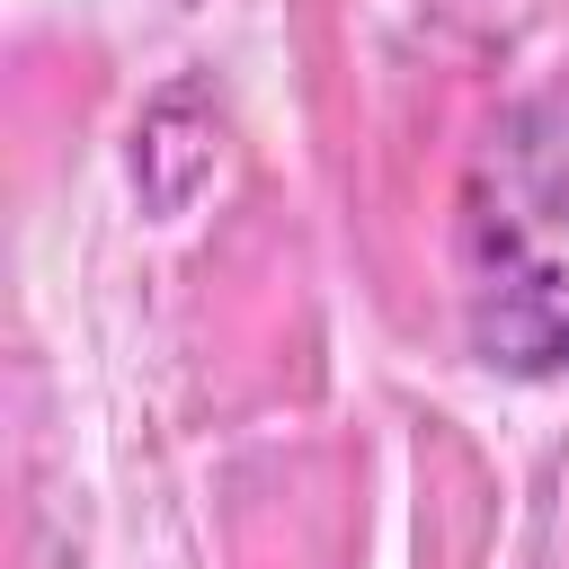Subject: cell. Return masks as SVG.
Returning a JSON list of instances; mask_svg holds the SVG:
<instances>
[{
    "label": "cell",
    "instance_id": "obj_1",
    "mask_svg": "<svg viewBox=\"0 0 569 569\" xmlns=\"http://www.w3.org/2000/svg\"><path fill=\"white\" fill-rule=\"evenodd\" d=\"M462 338L489 373H569V89L507 98L453 187Z\"/></svg>",
    "mask_w": 569,
    "mask_h": 569
},
{
    "label": "cell",
    "instance_id": "obj_2",
    "mask_svg": "<svg viewBox=\"0 0 569 569\" xmlns=\"http://www.w3.org/2000/svg\"><path fill=\"white\" fill-rule=\"evenodd\" d=\"M213 133H222L213 89H204V80H169V89L142 107V124H133V196H142L151 213H178V204L213 178Z\"/></svg>",
    "mask_w": 569,
    "mask_h": 569
}]
</instances>
